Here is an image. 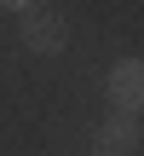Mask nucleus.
Instances as JSON below:
<instances>
[{
  "instance_id": "39448f33",
  "label": "nucleus",
  "mask_w": 144,
  "mask_h": 156,
  "mask_svg": "<svg viewBox=\"0 0 144 156\" xmlns=\"http://www.w3.org/2000/svg\"><path fill=\"white\" fill-rule=\"evenodd\" d=\"M87 156H110V151H87Z\"/></svg>"
},
{
  "instance_id": "7ed1b4c3",
  "label": "nucleus",
  "mask_w": 144,
  "mask_h": 156,
  "mask_svg": "<svg viewBox=\"0 0 144 156\" xmlns=\"http://www.w3.org/2000/svg\"><path fill=\"white\" fill-rule=\"evenodd\" d=\"M98 145H104L110 156L133 151V145H139V116H121V110H110V116H104V127H98Z\"/></svg>"
},
{
  "instance_id": "f257e3e1",
  "label": "nucleus",
  "mask_w": 144,
  "mask_h": 156,
  "mask_svg": "<svg viewBox=\"0 0 144 156\" xmlns=\"http://www.w3.org/2000/svg\"><path fill=\"white\" fill-rule=\"evenodd\" d=\"M104 98L121 116H144V58H115L104 75Z\"/></svg>"
},
{
  "instance_id": "f03ea898",
  "label": "nucleus",
  "mask_w": 144,
  "mask_h": 156,
  "mask_svg": "<svg viewBox=\"0 0 144 156\" xmlns=\"http://www.w3.org/2000/svg\"><path fill=\"white\" fill-rule=\"evenodd\" d=\"M17 41H23V52H40V58H52V52H63V41H69V23H63L58 12L35 6V12H23V17H17Z\"/></svg>"
},
{
  "instance_id": "20e7f679",
  "label": "nucleus",
  "mask_w": 144,
  "mask_h": 156,
  "mask_svg": "<svg viewBox=\"0 0 144 156\" xmlns=\"http://www.w3.org/2000/svg\"><path fill=\"white\" fill-rule=\"evenodd\" d=\"M0 12H17L23 17V12H35V0H0Z\"/></svg>"
}]
</instances>
